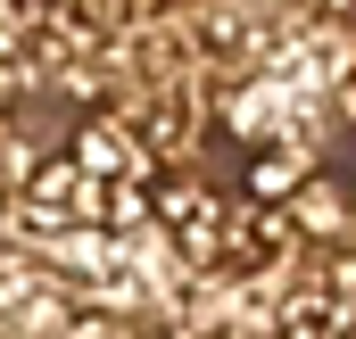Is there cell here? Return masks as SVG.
<instances>
[]
</instances>
